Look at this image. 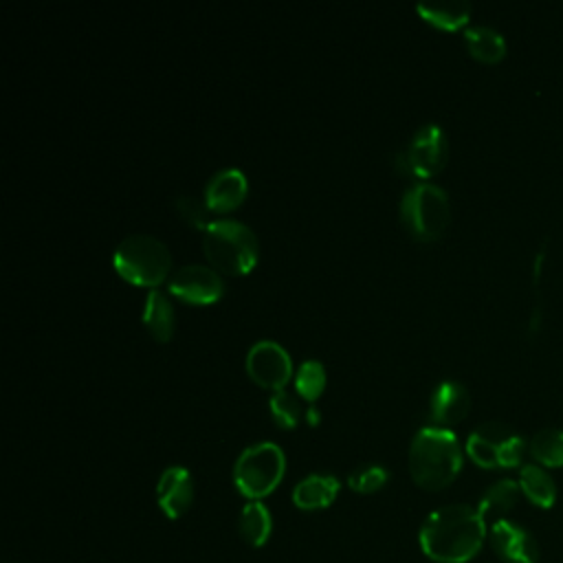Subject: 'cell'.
<instances>
[{
    "instance_id": "1",
    "label": "cell",
    "mask_w": 563,
    "mask_h": 563,
    "mask_svg": "<svg viewBox=\"0 0 563 563\" xmlns=\"http://www.w3.org/2000/svg\"><path fill=\"white\" fill-rule=\"evenodd\" d=\"M420 548L435 563H466L484 545L486 521L468 504H449L433 510L420 528Z\"/></svg>"
},
{
    "instance_id": "7",
    "label": "cell",
    "mask_w": 563,
    "mask_h": 563,
    "mask_svg": "<svg viewBox=\"0 0 563 563\" xmlns=\"http://www.w3.org/2000/svg\"><path fill=\"white\" fill-rule=\"evenodd\" d=\"M526 440L504 422H484L466 440L468 457L484 468H512L523 460Z\"/></svg>"
},
{
    "instance_id": "2",
    "label": "cell",
    "mask_w": 563,
    "mask_h": 563,
    "mask_svg": "<svg viewBox=\"0 0 563 563\" xmlns=\"http://www.w3.org/2000/svg\"><path fill=\"white\" fill-rule=\"evenodd\" d=\"M462 468V449L451 429L422 427L409 444L411 479L424 490L446 488Z\"/></svg>"
},
{
    "instance_id": "10",
    "label": "cell",
    "mask_w": 563,
    "mask_h": 563,
    "mask_svg": "<svg viewBox=\"0 0 563 563\" xmlns=\"http://www.w3.org/2000/svg\"><path fill=\"white\" fill-rule=\"evenodd\" d=\"M246 374L264 389L279 391L292 376V361L288 352L271 339H262L246 352Z\"/></svg>"
},
{
    "instance_id": "15",
    "label": "cell",
    "mask_w": 563,
    "mask_h": 563,
    "mask_svg": "<svg viewBox=\"0 0 563 563\" xmlns=\"http://www.w3.org/2000/svg\"><path fill=\"white\" fill-rule=\"evenodd\" d=\"M339 495V479L325 473L306 475L292 490V504L301 510H321Z\"/></svg>"
},
{
    "instance_id": "18",
    "label": "cell",
    "mask_w": 563,
    "mask_h": 563,
    "mask_svg": "<svg viewBox=\"0 0 563 563\" xmlns=\"http://www.w3.org/2000/svg\"><path fill=\"white\" fill-rule=\"evenodd\" d=\"M519 488L530 504L552 508L556 501V484L550 473L537 464H523L519 471Z\"/></svg>"
},
{
    "instance_id": "26",
    "label": "cell",
    "mask_w": 563,
    "mask_h": 563,
    "mask_svg": "<svg viewBox=\"0 0 563 563\" xmlns=\"http://www.w3.org/2000/svg\"><path fill=\"white\" fill-rule=\"evenodd\" d=\"M389 479V473L378 466V464H365V466H358L356 471L350 473L347 477V484L352 490L361 493V495H369V493H376L380 490Z\"/></svg>"
},
{
    "instance_id": "13",
    "label": "cell",
    "mask_w": 563,
    "mask_h": 563,
    "mask_svg": "<svg viewBox=\"0 0 563 563\" xmlns=\"http://www.w3.org/2000/svg\"><path fill=\"white\" fill-rule=\"evenodd\" d=\"M471 409V394L457 380H442L431 396V420L433 427L449 429L466 418Z\"/></svg>"
},
{
    "instance_id": "16",
    "label": "cell",
    "mask_w": 563,
    "mask_h": 563,
    "mask_svg": "<svg viewBox=\"0 0 563 563\" xmlns=\"http://www.w3.org/2000/svg\"><path fill=\"white\" fill-rule=\"evenodd\" d=\"M143 323L147 332L152 334L154 341L165 343L172 339L174 328H176V317H174V306L165 292L158 288L150 290L143 303Z\"/></svg>"
},
{
    "instance_id": "4",
    "label": "cell",
    "mask_w": 563,
    "mask_h": 563,
    "mask_svg": "<svg viewBox=\"0 0 563 563\" xmlns=\"http://www.w3.org/2000/svg\"><path fill=\"white\" fill-rule=\"evenodd\" d=\"M112 264L125 282L150 290L172 277V253L163 240L150 233H132L123 238L112 253Z\"/></svg>"
},
{
    "instance_id": "24",
    "label": "cell",
    "mask_w": 563,
    "mask_h": 563,
    "mask_svg": "<svg viewBox=\"0 0 563 563\" xmlns=\"http://www.w3.org/2000/svg\"><path fill=\"white\" fill-rule=\"evenodd\" d=\"M268 409L279 429H292V427H297V422L301 418L299 400L295 398V394H290L286 389L273 391V396L268 400Z\"/></svg>"
},
{
    "instance_id": "21",
    "label": "cell",
    "mask_w": 563,
    "mask_h": 563,
    "mask_svg": "<svg viewBox=\"0 0 563 563\" xmlns=\"http://www.w3.org/2000/svg\"><path fill=\"white\" fill-rule=\"evenodd\" d=\"M418 15L440 29H457L468 22L471 4L464 0H446V2H422L416 7Z\"/></svg>"
},
{
    "instance_id": "20",
    "label": "cell",
    "mask_w": 563,
    "mask_h": 563,
    "mask_svg": "<svg viewBox=\"0 0 563 563\" xmlns=\"http://www.w3.org/2000/svg\"><path fill=\"white\" fill-rule=\"evenodd\" d=\"M271 528H273L271 512H268V508L262 501H249L240 510L238 530H240V537L249 545H253V548L264 545L268 541V537H271Z\"/></svg>"
},
{
    "instance_id": "9",
    "label": "cell",
    "mask_w": 563,
    "mask_h": 563,
    "mask_svg": "<svg viewBox=\"0 0 563 563\" xmlns=\"http://www.w3.org/2000/svg\"><path fill=\"white\" fill-rule=\"evenodd\" d=\"M167 288L176 299L194 306L216 303L224 295L222 275L207 264H185L176 268L167 279Z\"/></svg>"
},
{
    "instance_id": "22",
    "label": "cell",
    "mask_w": 563,
    "mask_h": 563,
    "mask_svg": "<svg viewBox=\"0 0 563 563\" xmlns=\"http://www.w3.org/2000/svg\"><path fill=\"white\" fill-rule=\"evenodd\" d=\"M532 457L543 466H563V429L545 427L530 440Z\"/></svg>"
},
{
    "instance_id": "12",
    "label": "cell",
    "mask_w": 563,
    "mask_h": 563,
    "mask_svg": "<svg viewBox=\"0 0 563 563\" xmlns=\"http://www.w3.org/2000/svg\"><path fill=\"white\" fill-rule=\"evenodd\" d=\"M156 499L169 519L183 517L194 501V479L185 466H167L156 484Z\"/></svg>"
},
{
    "instance_id": "6",
    "label": "cell",
    "mask_w": 563,
    "mask_h": 563,
    "mask_svg": "<svg viewBox=\"0 0 563 563\" xmlns=\"http://www.w3.org/2000/svg\"><path fill=\"white\" fill-rule=\"evenodd\" d=\"M284 468L286 457L277 444L255 442L238 455L233 466V482L244 497L257 501L277 488L284 477Z\"/></svg>"
},
{
    "instance_id": "19",
    "label": "cell",
    "mask_w": 563,
    "mask_h": 563,
    "mask_svg": "<svg viewBox=\"0 0 563 563\" xmlns=\"http://www.w3.org/2000/svg\"><path fill=\"white\" fill-rule=\"evenodd\" d=\"M464 42L473 57L482 62H499L506 55V40L504 35L486 24H475L464 31Z\"/></svg>"
},
{
    "instance_id": "5",
    "label": "cell",
    "mask_w": 563,
    "mask_h": 563,
    "mask_svg": "<svg viewBox=\"0 0 563 563\" xmlns=\"http://www.w3.org/2000/svg\"><path fill=\"white\" fill-rule=\"evenodd\" d=\"M451 220L449 196L433 183H418L400 198V222L418 242L438 240Z\"/></svg>"
},
{
    "instance_id": "27",
    "label": "cell",
    "mask_w": 563,
    "mask_h": 563,
    "mask_svg": "<svg viewBox=\"0 0 563 563\" xmlns=\"http://www.w3.org/2000/svg\"><path fill=\"white\" fill-rule=\"evenodd\" d=\"M319 420H321L319 409H317L314 405H308V409H306V422H308L310 427H314V424H319Z\"/></svg>"
},
{
    "instance_id": "14",
    "label": "cell",
    "mask_w": 563,
    "mask_h": 563,
    "mask_svg": "<svg viewBox=\"0 0 563 563\" xmlns=\"http://www.w3.org/2000/svg\"><path fill=\"white\" fill-rule=\"evenodd\" d=\"M246 191H249L246 176L235 167H227L209 178L205 187V202L211 211H218V213L233 211L235 207L242 205V200L246 198Z\"/></svg>"
},
{
    "instance_id": "17",
    "label": "cell",
    "mask_w": 563,
    "mask_h": 563,
    "mask_svg": "<svg viewBox=\"0 0 563 563\" xmlns=\"http://www.w3.org/2000/svg\"><path fill=\"white\" fill-rule=\"evenodd\" d=\"M519 495H521V488H519V482L515 479H499L495 482L493 486H488L477 504V510L479 515L486 519H493L499 521V519H506V515L517 506L519 501Z\"/></svg>"
},
{
    "instance_id": "8",
    "label": "cell",
    "mask_w": 563,
    "mask_h": 563,
    "mask_svg": "<svg viewBox=\"0 0 563 563\" xmlns=\"http://www.w3.org/2000/svg\"><path fill=\"white\" fill-rule=\"evenodd\" d=\"M449 158V143L444 130L435 123H427L416 130L409 145L400 150L394 158L398 172L411 178H431L435 176Z\"/></svg>"
},
{
    "instance_id": "11",
    "label": "cell",
    "mask_w": 563,
    "mask_h": 563,
    "mask_svg": "<svg viewBox=\"0 0 563 563\" xmlns=\"http://www.w3.org/2000/svg\"><path fill=\"white\" fill-rule=\"evenodd\" d=\"M490 548L504 563H539V543L523 526L499 519L490 526Z\"/></svg>"
},
{
    "instance_id": "25",
    "label": "cell",
    "mask_w": 563,
    "mask_h": 563,
    "mask_svg": "<svg viewBox=\"0 0 563 563\" xmlns=\"http://www.w3.org/2000/svg\"><path fill=\"white\" fill-rule=\"evenodd\" d=\"M176 213L183 218V222H187L191 229H207L213 220H211V209L207 207L205 198H196L189 194H183L174 200Z\"/></svg>"
},
{
    "instance_id": "3",
    "label": "cell",
    "mask_w": 563,
    "mask_h": 563,
    "mask_svg": "<svg viewBox=\"0 0 563 563\" xmlns=\"http://www.w3.org/2000/svg\"><path fill=\"white\" fill-rule=\"evenodd\" d=\"M202 249L211 266L227 275H244L260 260L257 235L240 220H213L202 233Z\"/></svg>"
},
{
    "instance_id": "23",
    "label": "cell",
    "mask_w": 563,
    "mask_h": 563,
    "mask_svg": "<svg viewBox=\"0 0 563 563\" xmlns=\"http://www.w3.org/2000/svg\"><path fill=\"white\" fill-rule=\"evenodd\" d=\"M323 387H325V367L321 361L317 358H308L299 365L297 374H295V389L297 394L312 402L317 400L321 394H323Z\"/></svg>"
}]
</instances>
